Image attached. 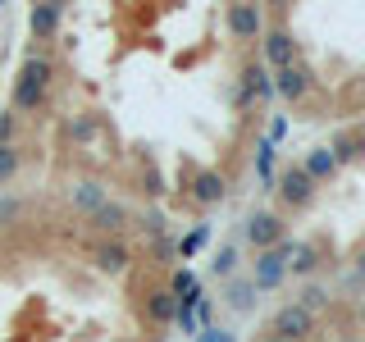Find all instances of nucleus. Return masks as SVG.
Here are the masks:
<instances>
[{
    "instance_id": "nucleus-1",
    "label": "nucleus",
    "mask_w": 365,
    "mask_h": 342,
    "mask_svg": "<svg viewBox=\"0 0 365 342\" xmlns=\"http://www.w3.org/2000/svg\"><path fill=\"white\" fill-rule=\"evenodd\" d=\"M51 78H55V64L46 60V55H28V60L19 64V78H14V110L32 114L46 105V96H51Z\"/></svg>"
},
{
    "instance_id": "nucleus-2",
    "label": "nucleus",
    "mask_w": 365,
    "mask_h": 342,
    "mask_svg": "<svg viewBox=\"0 0 365 342\" xmlns=\"http://www.w3.org/2000/svg\"><path fill=\"white\" fill-rule=\"evenodd\" d=\"M292 237H283L279 247H269V251H256V260H251V274H247V283L260 292H274L283 279H288V256H292Z\"/></svg>"
},
{
    "instance_id": "nucleus-3",
    "label": "nucleus",
    "mask_w": 365,
    "mask_h": 342,
    "mask_svg": "<svg viewBox=\"0 0 365 342\" xmlns=\"http://www.w3.org/2000/svg\"><path fill=\"white\" fill-rule=\"evenodd\" d=\"M315 333V315L302 311L297 301H283L279 311L269 315V338H283V342H302Z\"/></svg>"
},
{
    "instance_id": "nucleus-4",
    "label": "nucleus",
    "mask_w": 365,
    "mask_h": 342,
    "mask_svg": "<svg viewBox=\"0 0 365 342\" xmlns=\"http://www.w3.org/2000/svg\"><path fill=\"white\" fill-rule=\"evenodd\" d=\"M274 192H279V201L288 205V210H306V205L315 201V182L306 178L302 165H288L283 174H274Z\"/></svg>"
},
{
    "instance_id": "nucleus-5",
    "label": "nucleus",
    "mask_w": 365,
    "mask_h": 342,
    "mask_svg": "<svg viewBox=\"0 0 365 342\" xmlns=\"http://www.w3.org/2000/svg\"><path fill=\"white\" fill-rule=\"evenodd\" d=\"M224 28H228V37L233 41H260L265 37V9L260 5H228L224 9Z\"/></svg>"
},
{
    "instance_id": "nucleus-6",
    "label": "nucleus",
    "mask_w": 365,
    "mask_h": 342,
    "mask_svg": "<svg viewBox=\"0 0 365 342\" xmlns=\"http://www.w3.org/2000/svg\"><path fill=\"white\" fill-rule=\"evenodd\" d=\"M242 233H247V242L256 251H269V247H279L283 237H288V228H283V219L274 210H251L247 224H242Z\"/></svg>"
},
{
    "instance_id": "nucleus-7",
    "label": "nucleus",
    "mask_w": 365,
    "mask_h": 342,
    "mask_svg": "<svg viewBox=\"0 0 365 342\" xmlns=\"http://www.w3.org/2000/svg\"><path fill=\"white\" fill-rule=\"evenodd\" d=\"M265 100H274V73L265 64H242V87H237V105H265Z\"/></svg>"
},
{
    "instance_id": "nucleus-8",
    "label": "nucleus",
    "mask_w": 365,
    "mask_h": 342,
    "mask_svg": "<svg viewBox=\"0 0 365 342\" xmlns=\"http://www.w3.org/2000/svg\"><path fill=\"white\" fill-rule=\"evenodd\" d=\"M311 87H315V73L306 64H288V68H279V73H274V96L288 100V105L306 100V96H311Z\"/></svg>"
},
{
    "instance_id": "nucleus-9",
    "label": "nucleus",
    "mask_w": 365,
    "mask_h": 342,
    "mask_svg": "<svg viewBox=\"0 0 365 342\" xmlns=\"http://www.w3.org/2000/svg\"><path fill=\"white\" fill-rule=\"evenodd\" d=\"M260 46H265V68H288L297 64V37L288 28H265V37H260Z\"/></svg>"
},
{
    "instance_id": "nucleus-10",
    "label": "nucleus",
    "mask_w": 365,
    "mask_h": 342,
    "mask_svg": "<svg viewBox=\"0 0 365 342\" xmlns=\"http://www.w3.org/2000/svg\"><path fill=\"white\" fill-rule=\"evenodd\" d=\"M91 265H96L101 274H123L133 265V251L119 242V237H101L96 247H91Z\"/></svg>"
},
{
    "instance_id": "nucleus-11",
    "label": "nucleus",
    "mask_w": 365,
    "mask_h": 342,
    "mask_svg": "<svg viewBox=\"0 0 365 342\" xmlns=\"http://www.w3.org/2000/svg\"><path fill=\"white\" fill-rule=\"evenodd\" d=\"M60 23H64V5H60V0H41V5L28 9V32L37 41L55 37V32H60Z\"/></svg>"
},
{
    "instance_id": "nucleus-12",
    "label": "nucleus",
    "mask_w": 365,
    "mask_h": 342,
    "mask_svg": "<svg viewBox=\"0 0 365 342\" xmlns=\"http://www.w3.org/2000/svg\"><path fill=\"white\" fill-rule=\"evenodd\" d=\"M224 197H228V182L220 169H197L192 174V201L197 205H220Z\"/></svg>"
},
{
    "instance_id": "nucleus-13",
    "label": "nucleus",
    "mask_w": 365,
    "mask_h": 342,
    "mask_svg": "<svg viewBox=\"0 0 365 342\" xmlns=\"http://www.w3.org/2000/svg\"><path fill=\"white\" fill-rule=\"evenodd\" d=\"M87 224L96 228L101 237H114V233H123V228H128V205H119V201H106L101 210H91V214H87Z\"/></svg>"
},
{
    "instance_id": "nucleus-14",
    "label": "nucleus",
    "mask_w": 365,
    "mask_h": 342,
    "mask_svg": "<svg viewBox=\"0 0 365 342\" xmlns=\"http://www.w3.org/2000/svg\"><path fill=\"white\" fill-rule=\"evenodd\" d=\"M142 311H146L151 324H174L178 301H174V292H169V288H151V292H146V301H142Z\"/></svg>"
},
{
    "instance_id": "nucleus-15",
    "label": "nucleus",
    "mask_w": 365,
    "mask_h": 342,
    "mask_svg": "<svg viewBox=\"0 0 365 342\" xmlns=\"http://www.w3.org/2000/svg\"><path fill=\"white\" fill-rule=\"evenodd\" d=\"M302 169H306V178L319 187L324 178L338 174V160H334V151H329V146H311V151H306V160H302Z\"/></svg>"
},
{
    "instance_id": "nucleus-16",
    "label": "nucleus",
    "mask_w": 365,
    "mask_h": 342,
    "mask_svg": "<svg viewBox=\"0 0 365 342\" xmlns=\"http://www.w3.org/2000/svg\"><path fill=\"white\" fill-rule=\"evenodd\" d=\"M68 201H73V210H83V214H91V210H101L110 197H106V187H101L96 178H83V182H73V192H68Z\"/></svg>"
},
{
    "instance_id": "nucleus-17",
    "label": "nucleus",
    "mask_w": 365,
    "mask_h": 342,
    "mask_svg": "<svg viewBox=\"0 0 365 342\" xmlns=\"http://www.w3.org/2000/svg\"><path fill=\"white\" fill-rule=\"evenodd\" d=\"M256 301H260V296H256V288H251L247 279H228V288H224V306H228V311L251 315V311H256Z\"/></svg>"
},
{
    "instance_id": "nucleus-18",
    "label": "nucleus",
    "mask_w": 365,
    "mask_h": 342,
    "mask_svg": "<svg viewBox=\"0 0 365 342\" xmlns=\"http://www.w3.org/2000/svg\"><path fill=\"white\" fill-rule=\"evenodd\" d=\"M319 265H324V251H319V247H311V242H297V247H292L288 269L297 274V279H311Z\"/></svg>"
},
{
    "instance_id": "nucleus-19",
    "label": "nucleus",
    "mask_w": 365,
    "mask_h": 342,
    "mask_svg": "<svg viewBox=\"0 0 365 342\" xmlns=\"http://www.w3.org/2000/svg\"><path fill=\"white\" fill-rule=\"evenodd\" d=\"M329 151H334L338 169H342V165H351V160L365 155V137H361V133H338L334 142H329Z\"/></svg>"
},
{
    "instance_id": "nucleus-20",
    "label": "nucleus",
    "mask_w": 365,
    "mask_h": 342,
    "mask_svg": "<svg viewBox=\"0 0 365 342\" xmlns=\"http://www.w3.org/2000/svg\"><path fill=\"white\" fill-rule=\"evenodd\" d=\"M256 174H260L265 187H274V142H269V137L256 142Z\"/></svg>"
},
{
    "instance_id": "nucleus-21",
    "label": "nucleus",
    "mask_w": 365,
    "mask_h": 342,
    "mask_svg": "<svg viewBox=\"0 0 365 342\" xmlns=\"http://www.w3.org/2000/svg\"><path fill=\"white\" fill-rule=\"evenodd\" d=\"M297 306H302V311H324V306H329V288H324V283H306V288H302V296H297Z\"/></svg>"
},
{
    "instance_id": "nucleus-22",
    "label": "nucleus",
    "mask_w": 365,
    "mask_h": 342,
    "mask_svg": "<svg viewBox=\"0 0 365 342\" xmlns=\"http://www.w3.org/2000/svg\"><path fill=\"white\" fill-rule=\"evenodd\" d=\"M19 165H23V151L14 142H0V182H9L19 174Z\"/></svg>"
},
{
    "instance_id": "nucleus-23",
    "label": "nucleus",
    "mask_w": 365,
    "mask_h": 342,
    "mask_svg": "<svg viewBox=\"0 0 365 342\" xmlns=\"http://www.w3.org/2000/svg\"><path fill=\"white\" fill-rule=\"evenodd\" d=\"M233 269H237V247H220L210 260V274L215 279H233Z\"/></svg>"
},
{
    "instance_id": "nucleus-24",
    "label": "nucleus",
    "mask_w": 365,
    "mask_h": 342,
    "mask_svg": "<svg viewBox=\"0 0 365 342\" xmlns=\"http://www.w3.org/2000/svg\"><path fill=\"white\" fill-rule=\"evenodd\" d=\"M205 237H210V228H205V224H197V228H192V233L178 242V256H182V260H187V256H197V251L205 247Z\"/></svg>"
},
{
    "instance_id": "nucleus-25",
    "label": "nucleus",
    "mask_w": 365,
    "mask_h": 342,
    "mask_svg": "<svg viewBox=\"0 0 365 342\" xmlns=\"http://www.w3.org/2000/svg\"><path fill=\"white\" fill-rule=\"evenodd\" d=\"M197 338L201 342H237V333H228V328H201Z\"/></svg>"
},
{
    "instance_id": "nucleus-26",
    "label": "nucleus",
    "mask_w": 365,
    "mask_h": 342,
    "mask_svg": "<svg viewBox=\"0 0 365 342\" xmlns=\"http://www.w3.org/2000/svg\"><path fill=\"white\" fill-rule=\"evenodd\" d=\"M9 133H14V114L0 110V142H9Z\"/></svg>"
},
{
    "instance_id": "nucleus-27",
    "label": "nucleus",
    "mask_w": 365,
    "mask_h": 342,
    "mask_svg": "<svg viewBox=\"0 0 365 342\" xmlns=\"http://www.w3.org/2000/svg\"><path fill=\"white\" fill-rule=\"evenodd\" d=\"M283 133H288V119H283V114H279V119H274V123H269V133H265V137H269V142H279V137H283Z\"/></svg>"
},
{
    "instance_id": "nucleus-28",
    "label": "nucleus",
    "mask_w": 365,
    "mask_h": 342,
    "mask_svg": "<svg viewBox=\"0 0 365 342\" xmlns=\"http://www.w3.org/2000/svg\"><path fill=\"white\" fill-rule=\"evenodd\" d=\"M356 279H365V242L356 247Z\"/></svg>"
},
{
    "instance_id": "nucleus-29",
    "label": "nucleus",
    "mask_w": 365,
    "mask_h": 342,
    "mask_svg": "<svg viewBox=\"0 0 365 342\" xmlns=\"http://www.w3.org/2000/svg\"><path fill=\"white\" fill-rule=\"evenodd\" d=\"M14 210H19V201H0V219H9Z\"/></svg>"
},
{
    "instance_id": "nucleus-30",
    "label": "nucleus",
    "mask_w": 365,
    "mask_h": 342,
    "mask_svg": "<svg viewBox=\"0 0 365 342\" xmlns=\"http://www.w3.org/2000/svg\"><path fill=\"white\" fill-rule=\"evenodd\" d=\"M361 328H365V301H361Z\"/></svg>"
},
{
    "instance_id": "nucleus-31",
    "label": "nucleus",
    "mask_w": 365,
    "mask_h": 342,
    "mask_svg": "<svg viewBox=\"0 0 365 342\" xmlns=\"http://www.w3.org/2000/svg\"><path fill=\"white\" fill-rule=\"evenodd\" d=\"M265 342H283V338H265Z\"/></svg>"
},
{
    "instance_id": "nucleus-32",
    "label": "nucleus",
    "mask_w": 365,
    "mask_h": 342,
    "mask_svg": "<svg viewBox=\"0 0 365 342\" xmlns=\"http://www.w3.org/2000/svg\"><path fill=\"white\" fill-rule=\"evenodd\" d=\"M128 342H133V338H128Z\"/></svg>"
}]
</instances>
